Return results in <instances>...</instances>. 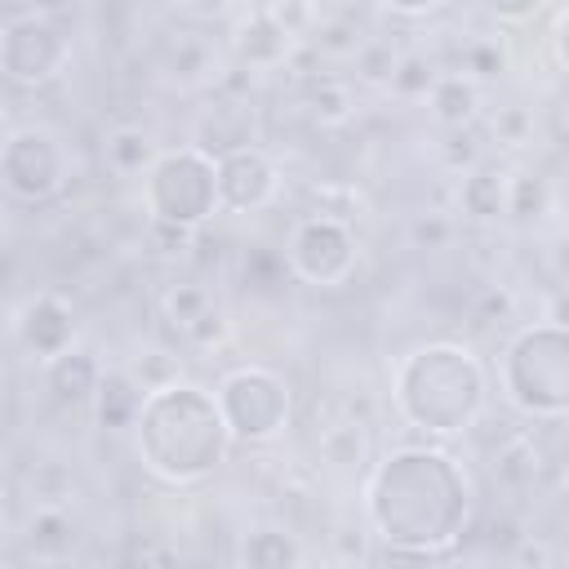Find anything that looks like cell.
I'll list each match as a JSON object with an SVG mask.
<instances>
[{"mask_svg":"<svg viewBox=\"0 0 569 569\" xmlns=\"http://www.w3.org/2000/svg\"><path fill=\"white\" fill-rule=\"evenodd\" d=\"M471 489L462 467L440 449L391 453L369 489V516L391 547V556H431L467 529Z\"/></svg>","mask_w":569,"mask_h":569,"instance_id":"1","label":"cell"},{"mask_svg":"<svg viewBox=\"0 0 569 569\" xmlns=\"http://www.w3.org/2000/svg\"><path fill=\"white\" fill-rule=\"evenodd\" d=\"M133 427H138L142 462L173 485L209 476L222 462L227 440H231L218 400L187 382L147 387Z\"/></svg>","mask_w":569,"mask_h":569,"instance_id":"2","label":"cell"},{"mask_svg":"<svg viewBox=\"0 0 569 569\" xmlns=\"http://www.w3.org/2000/svg\"><path fill=\"white\" fill-rule=\"evenodd\" d=\"M396 405L422 431H436V436L467 431L485 409V373L467 347L431 342L400 365Z\"/></svg>","mask_w":569,"mask_h":569,"instance_id":"3","label":"cell"},{"mask_svg":"<svg viewBox=\"0 0 569 569\" xmlns=\"http://www.w3.org/2000/svg\"><path fill=\"white\" fill-rule=\"evenodd\" d=\"M502 391L529 418H560L569 409V333L560 320L520 329L502 356Z\"/></svg>","mask_w":569,"mask_h":569,"instance_id":"4","label":"cell"},{"mask_svg":"<svg viewBox=\"0 0 569 569\" xmlns=\"http://www.w3.org/2000/svg\"><path fill=\"white\" fill-rule=\"evenodd\" d=\"M147 204H151L156 222H169V227H182V231L200 227L218 209L213 156H204L200 147H187V151H169V156L151 160Z\"/></svg>","mask_w":569,"mask_h":569,"instance_id":"5","label":"cell"},{"mask_svg":"<svg viewBox=\"0 0 569 569\" xmlns=\"http://www.w3.org/2000/svg\"><path fill=\"white\" fill-rule=\"evenodd\" d=\"M218 409L236 440L262 445L289 418V387L271 369H236L218 387Z\"/></svg>","mask_w":569,"mask_h":569,"instance_id":"6","label":"cell"},{"mask_svg":"<svg viewBox=\"0 0 569 569\" xmlns=\"http://www.w3.org/2000/svg\"><path fill=\"white\" fill-rule=\"evenodd\" d=\"M0 182L18 200H49L67 182V151L44 129H18L0 151Z\"/></svg>","mask_w":569,"mask_h":569,"instance_id":"7","label":"cell"},{"mask_svg":"<svg viewBox=\"0 0 569 569\" xmlns=\"http://www.w3.org/2000/svg\"><path fill=\"white\" fill-rule=\"evenodd\" d=\"M67 58H71L67 36L40 13L9 22L0 36V71L18 84H49L67 67Z\"/></svg>","mask_w":569,"mask_h":569,"instance_id":"8","label":"cell"},{"mask_svg":"<svg viewBox=\"0 0 569 569\" xmlns=\"http://www.w3.org/2000/svg\"><path fill=\"white\" fill-rule=\"evenodd\" d=\"M356 267V236L338 218H307L289 240V271L307 284H342Z\"/></svg>","mask_w":569,"mask_h":569,"instance_id":"9","label":"cell"},{"mask_svg":"<svg viewBox=\"0 0 569 569\" xmlns=\"http://www.w3.org/2000/svg\"><path fill=\"white\" fill-rule=\"evenodd\" d=\"M276 187H280V178H276V164L267 160V151H258L249 142L231 147V151H218V160H213L218 209L253 213L276 196Z\"/></svg>","mask_w":569,"mask_h":569,"instance_id":"10","label":"cell"},{"mask_svg":"<svg viewBox=\"0 0 569 569\" xmlns=\"http://www.w3.org/2000/svg\"><path fill=\"white\" fill-rule=\"evenodd\" d=\"M18 338H22V347H27L31 356L49 360V356H58V351L71 347V338H76V316H71V307H67L62 298L40 293V298H31V302L18 311Z\"/></svg>","mask_w":569,"mask_h":569,"instance_id":"11","label":"cell"},{"mask_svg":"<svg viewBox=\"0 0 569 569\" xmlns=\"http://www.w3.org/2000/svg\"><path fill=\"white\" fill-rule=\"evenodd\" d=\"M231 49H236V58L244 67H280L289 58V49H293V31L271 9H258L236 27Z\"/></svg>","mask_w":569,"mask_h":569,"instance_id":"12","label":"cell"},{"mask_svg":"<svg viewBox=\"0 0 569 569\" xmlns=\"http://www.w3.org/2000/svg\"><path fill=\"white\" fill-rule=\"evenodd\" d=\"M507 196H511V173L502 164H471L467 178H462V187H458L462 213L476 218V222L502 218L507 213Z\"/></svg>","mask_w":569,"mask_h":569,"instance_id":"13","label":"cell"},{"mask_svg":"<svg viewBox=\"0 0 569 569\" xmlns=\"http://www.w3.org/2000/svg\"><path fill=\"white\" fill-rule=\"evenodd\" d=\"M98 378H102V365H98L89 351H76V347L49 356V369H44V382H49V391H53L62 405H84V400H93Z\"/></svg>","mask_w":569,"mask_h":569,"instance_id":"14","label":"cell"},{"mask_svg":"<svg viewBox=\"0 0 569 569\" xmlns=\"http://www.w3.org/2000/svg\"><path fill=\"white\" fill-rule=\"evenodd\" d=\"M147 387L129 373V369H102L98 387H93V405H98V422L102 427H133L138 409H142Z\"/></svg>","mask_w":569,"mask_h":569,"instance_id":"15","label":"cell"},{"mask_svg":"<svg viewBox=\"0 0 569 569\" xmlns=\"http://www.w3.org/2000/svg\"><path fill=\"white\" fill-rule=\"evenodd\" d=\"M427 102H431V116H436L440 124L462 129V124L476 116V107H480V89H476V80H471V76L449 71V76H436V80H431Z\"/></svg>","mask_w":569,"mask_h":569,"instance_id":"16","label":"cell"},{"mask_svg":"<svg viewBox=\"0 0 569 569\" xmlns=\"http://www.w3.org/2000/svg\"><path fill=\"white\" fill-rule=\"evenodd\" d=\"M107 164H111L116 173H138V169H147V164H151V138H147L142 129H133V124L107 133Z\"/></svg>","mask_w":569,"mask_h":569,"instance_id":"17","label":"cell"},{"mask_svg":"<svg viewBox=\"0 0 569 569\" xmlns=\"http://www.w3.org/2000/svg\"><path fill=\"white\" fill-rule=\"evenodd\" d=\"M240 560H244V565H298V560H302V551H298L284 533L262 529V533H249V538H244Z\"/></svg>","mask_w":569,"mask_h":569,"instance_id":"18","label":"cell"},{"mask_svg":"<svg viewBox=\"0 0 569 569\" xmlns=\"http://www.w3.org/2000/svg\"><path fill=\"white\" fill-rule=\"evenodd\" d=\"M431 80H436V67H431V58H422V53L396 58V67H391V76H387V84H391L400 98H427Z\"/></svg>","mask_w":569,"mask_h":569,"instance_id":"19","label":"cell"},{"mask_svg":"<svg viewBox=\"0 0 569 569\" xmlns=\"http://www.w3.org/2000/svg\"><path fill=\"white\" fill-rule=\"evenodd\" d=\"M209 302H213V298H209L204 284H173V289L164 293V316H169L178 329H187Z\"/></svg>","mask_w":569,"mask_h":569,"instance_id":"20","label":"cell"},{"mask_svg":"<svg viewBox=\"0 0 569 569\" xmlns=\"http://www.w3.org/2000/svg\"><path fill=\"white\" fill-rule=\"evenodd\" d=\"M542 200H547V187H542V178H529V173L511 178L507 213H516V218H538V213H542Z\"/></svg>","mask_w":569,"mask_h":569,"instance_id":"21","label":"cell"},{"mask_svg":"<svg viewBox=\"0 0 569 569\" xmlns=\"http://www.w3.org/2000/svg\"><path fill=\"white\" fill-rule=\"evenodd\" d=\"M391 67H396L391 44H365V49H356V71H360V80L382 84V80L391 76Z\"/></svg>","mask_w":569,"mask_h":569,"instance_id":"22","label":"cell"},{"mask_svg":"<svg viewBox=\"0 0 569 569\" xmlns=\"http://www.w3.org/2000/svg\"><path fill=\"white\" fill-rule=\"evenodd\" d=\"M182 333H187L196 347H213V342H222L227 320H222V311H213V302H209V307H204V311H200V316H196V320H191Z\"/></svg>","mask_w":569,"mask_h":569,"instance_id":"23","label":"cell"},{"mask_svg":"<svg viewBox=\"0 0 569 569\" xmlns=\"http://www.w3.org/2000/svg\"><path fill=\"white\" fill-rule=\"evenodd\" d=\"M409 236H413V244H422V249H440V244L453 236V222H449V218L427 213V218H418V222L409 227Z\"/></svg>","mask_w":569,"mask_h":569,"instance_id":"24","label":"cell"},{"mask_svg":"<svg viewBox=\"0 0 569 569\" xmlns=\"http://www.w3.org/2000/svg\"><path fill=\"white\" fill-rule=\"evenodd\" d=\"M498 67H502V53H498L493 44H471V49H467V71H462V76L476 80V76H493Z\"/></svg>","mask_w":569,"mask_h":569,"instance_id":"25","label":"cell"},{"mask_svg":"<svg viewBox=\"0 0 569 569\" xmlns=\"http://www.w3.org/2000/svg\"><path fill=\"white\" fill-rule=\"evenodd\" d=\"M485 9L493 18H502V22H525V18H533L542 9V0H485Z\"/></svg>","mask_w":569,"mask_h":569,"instance_id":"26","label":"cell"},{"mask_svg":"<svg viewBox=\"0 0 569 569\" xmlns=\"http://www.w3.org/2000/svg\"><path fill=\"white\" fill-rule=\"evenodd\" d=\"M316 111L329 116V120H342L347 116V89L342 84H320L316 89Z\"/></svg>","mask_w":569,"mask_h":569,"instance_id":"27","label":"cell"},{"mask_svg":"<svg viewBox=\"0 0 569 569\" xmlns=\"http://www.w3.org/2000/svg\"><path fill=\"white\" fill-rule=\"evenodd\" d=\"M387 9H396V13H431V9H440L445 0H382Z\"/></svg>","mask_w":569,"mask_h":569,"instance_id":"28","label":"cell"},{"mask_svg":"<svg viewBox=\"0 0 569 569\" xmlns=\"http://www.w3.org/2000/svg\"><path fill=\"white\" fill-rule=\"evenodd\" d=\"M22 4H27L31 13H40V18H44V13H53V9H62V0H22Z\"/></svg>","mask_w":569,"mask_h":569,"instance_id":"29","label":"cell"}]
</instances>
